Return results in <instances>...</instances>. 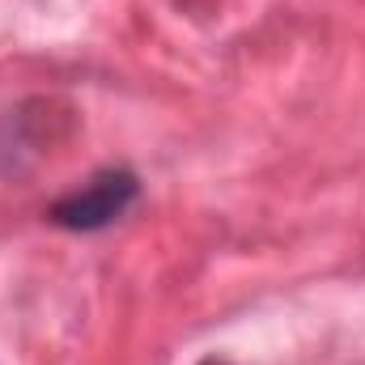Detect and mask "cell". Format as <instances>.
<instances>
[{"label": "cell", "mask_w": 365, "mask_h": 365, "mask_svg": "<svg viewBox=\"0 0 365 365\" xmlns=\"http://www.w3.org/2000/svg\"><path fill=\"white\" fill-rule=\"evenodd\" d=\"M140 195V179L132 170H98L90 182H81L77 191L60 195L47 217L60 225V230H73V234H98L106 225H115Z\"/></svg>", "instance_id": "obj_1"}, {"label": "cell", "mask_w": 365, "mask_h": 365, "mask_svg": "<svg viewBox=\"0 0 365 365\" xmlns=\"http://www.w3.org/2000/svg\"><path fill=\"white\" fill-rule=\"evenodd\" d=\"M200 365H225V361H217V357H208V361H200Z\"/></svg>", "instance_id": "obj_2"}]
</instances>
